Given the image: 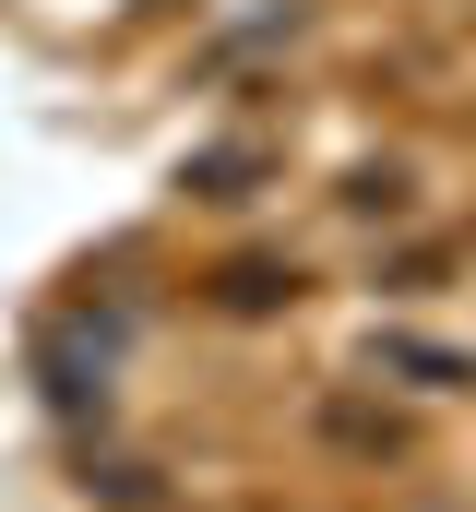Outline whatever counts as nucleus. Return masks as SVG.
<instances>
[{"mask_svg":"<svg viewBox=\"0 0 476 512\" xmlns=\"http://www.w3.org/2000/svg\"><path fill=\"white\" fill-rule=\"evenodd\" d=\"M322 429H334V441H357V453H393V441H405V429H393V417H369V405H334Z\"/></svg>","mask_w":476,"mask_h":512,"instance_id":"39448f33","label":"nucleus"},{"mask_svg":"<svg viewBox=\"0 0 476 512\" xmlns=\"http://www.w3.org/2000/svg\"><path fill=\"white\" fill-rule=\"evenodd\" d=\"M250 179H262V155H250V143H215V155H191V191H203V203H250Z\"/></svg>","mask_w":476,"mask_h":512,"instance_id":"7ed1b4c3","label":"nucleus"},{"mask_svg":"<svg viewBox=\"0 0 476 512\" xmlns=\"http://www.w3.org/2000/svg\"><path fill=\"white\" fill-rule=\"evenodd\" d=\"M108 358H119V334H48V358H36L48 370V405L60 417H96L108 405Z\"/></svg>","mask_w":476,"mask_h":512,"instance_id":"f257e3e1","label":"nucleus"},{"mask_svg":"<svg viewBox=\"0 0 476 512\" xmlns=\"http://www.w3.org/2000/svg\"><path fill=\"white\" fill-rule=\"evenodd\" d=\"M215 298H227V310H286V298H298V262H227Z\"/></svg>","mask_w":476,"mask_h":512,"instance_id":"f03ea898","label":"nucleus"},{"mask_svg":"<svg viewBox=\"0 0 476 512\" xmlns=\"http://www.w3.org/2000/svg\"><path fill=\"white\" fill-rule=\"evenodd\" d=\"M381 370H417V382H429V393H453V382H476V370H465V358H453V346H405V334L381 346Z\"/></svg>","mask_w":476,"mask_h":512,"instance_id":"20e7f679","label":"nucleus"},{"mask_svg":"<svg viewBox=\"0 0 476 512\" xmlns=\"http://www.w3.org/2000/svg\"><path fill=\"white\" fill-rule=\"evenodd\" d=\"M346 203H357V215H393V203H405V167H357Z\"/></svg>","mask_w":476,"mask_h":512,"instance_id":"423d86ee","label":"nucleus"}]
</instances>
